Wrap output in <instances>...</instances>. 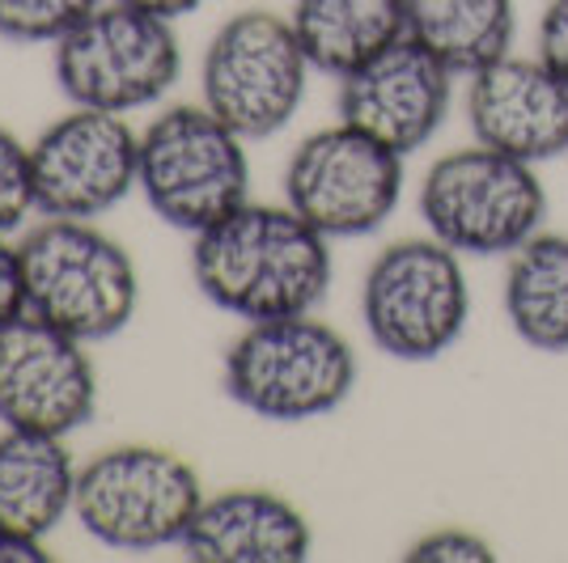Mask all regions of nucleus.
<instances>
[{
	"label": "nucleus",
	"mask_w": 568,
	"mask_h": 563,
	"mask_svg": "<svg viewBox=\"0 0 568 563\" xmlns=\"http://www.w3.org/2000/svg\"><path fill=\"white\" fill-rule=\"evenodd\" d=\"M191 284L221 314L246 323L314 314L332 293V237L288 204H255L191 237Z\"/></svg>",
	"instance_id": "1"
},
{
	"label": "nucleus",
	"mask_w": 568,
	"mask_h": 563,
	"mask_svg": "<svg viewBox=\"0 0 568 563\" xmlns=\"http://www.w3.org/2000/svg\"><path fill=\"white\" fill-rule=\"evenodd\" d=\"M353 344L318 314L246 323L221 360L225 399L263 423H310L356 390Z\"/></svg>",
	"instance_id": "2"
},
{
	"label": "nucleus",
	"mask_w": 568,
	"mask_h": 563,
	"mask_svg": "<svg viewBox=\"0 0 568 563\" xmlns=\"http://www.w3.org/2000/svg\"><path fill=\"white\" fill-rule=\"evenodd\" d=\"M26 276V314L81 344H106L141 306V272L132 250L98 221L43 216L18 237Z\"/></svg>",
	"instance_id": "3"
},
{
	"label": "nucleus",
	"mask_w": 568,
	"mask_h": 563,
	"mask_svg": "<svg viewBox=\"0 0 568 563\" xmlns=\"http://www.w3.org/2000/svg\"><path fill=\"white\" fill-rule=\"evenodd\" d=\"M204 495V479L183 453L123 441L81 462L72 521L106 551L149 555L183 546Z\"/></svg>",
	"instance_id": "4"
},
{
	"label": "nucleus",
	"mask_w": 568,
	"mask_h": 563,
	"mask_svg": "<svg viewBox=\"0 0 568 563\" xmlns=\"http://www.w3.org/2000/svg\"><path fill=\"white\" fill-rule=\"evenodd\" d=\"M246 144L204 102L166 106L141 132L136 191L166 229L195 237L251 199Z\"/></svg>",
	"instance_id": "5"
},
{
	"label": "nucleus",
	"mask_w": 568,
	"mask_h": 563,
	"mask_svg": "<svg viewBox=\"0 0 568 563\" xmlns=\"http://www.w3.org/2000/svg\"><path fill=\"white\" fill-rule=\"evenodd\" d=\"M471 284L463 255L437 237H403L374 255L361 280V323L369 344L403 365H428L463 339Z\"/></svg>",
	"instance_id": "6"
},
{
	"label": "nucleus",
	"mask_w": 568,
	"mask_h": 563,
	"mask_svg": "<svg viewBox=\"0 0 568 563\" xmlns=\"http://www.w3.org/2000/svg\"><path fill=\"white\" fill-rule=\"evenodd\" d=\"M51 72L69 106L111 115L149 111L183 76L179 30L166 18L102 0L85 22L51 48Z\"/></svg>",
	"instance_id": "7"
},
{
	"label": "nucleus",
	"mask_w": 568,
	"mask_h": 563,
	"mask_svg": "<svg viewBox=\"0 0 568 563\" xmlns=\"http://www.w3.org/2000/svg\"><path fill=\"white\" fill-rule=\"evenodd\" d=\"M306 48L288 13L242 9L216 25L200 60V102L242 141H272L302 111L310 90Z\"/></svg>",
	"instance_id": "8"
},
{
	"label": "nucleus",
	"mask_w": 568,
	"mask_h": 563,
	"mask_svg": "<svg viewBox=\"0 0 568 563\" xmlns=\"http://www.w3.org/2000/svg\"><path fill=\"white\" fill-rule=\"evenodd\" d=\"M420 216L428 234L463 258H509L521 242L544 234L547 191L530 162L471 144L428 165Z\"/></svg>",
	"instance_id": "9"
},
{
	"label": "nucleus",
	"mask_w": 568,
	"mask_h": 563,
	"mask_svg": "<svg viewBox=\"0 0 568 563\" xmlns=\"http://www.w3.org/2000/svg\"><path fill=\"white\" fill-rule=\"evenodd\" d=\"M403 199V153L348 127L310 132L284 162V204L332 242L369 237Z\"/></svg>",
	"instance_id": "10"
},
{
	"label": "nucleus",
	"mask_w": 568,
	"mask_h": 563,
	"mask_svg": "<svg viewBox=\"0 0 568 563\" xmlns=\"http://www.w3.org/2000/svg\"><path fill=\"white\" fill-rule=\"evenodd\" d=\"M141 174V132L128 115L72 106L30 141L34 212L60 221H102Z\"/></svg>",
	"instance_id": "11"
},
{
	"label": "nucleus",
	"mask_w": 568,
	"mask_h": 563,
	"mask_svg": "<svg viewBox=\"0 0 568 563\" xmlns=\"http://www.w3.org/2000/svg\"><path fill=\"white\" fill-rule=\"evenodd\" d=\"M98 411L90 344L22 314L0 327V428L72 437Z\"/></svg>",
	"instance_id": "12"
},
{
	"label": "nucleus",
	"mask_w": 568,
	"mask_h": 563,
	"mask_svg": "<svg viewBox=\"0 0 568 563\" xmlns=\"http://www.w3.org/2000/svg\"><path fill=\"white\" fill-rule=\"evenodd\" d=\"M454 76L458 72L407 34L356 72L339 76L335 111L348 127L407 157L442 132L454 102Z\"/></svg>",
	"instance_id": "13"
},
{
	"label": "nucleus",
	"mask_w": 568,
	"mask_h": 563,
	"mask_svg": "<svg viewBox=\"0 0 568 563\" xmlns=\"http://www.w3.org/2000/svg\"><path fill=\"white\" fill-rule=\"evenodd\" d=\"M467 123L475 144L518 162L568 153V81L539 55H505L467 76Z\"/></svg>",
	"instance_id": "14"
},
{
	"label": "nucleus",
	"mask_w": 568,
	"mask_h": 563,
	"mask_svg": "<svg viewBox=\"0 0 568 563\" xmlns=\"http://www.w3.org/2000/svg\"><path fill=\"white\" fill-rule=\"evenodd\" d=\"M191 563H306L314 530L306 513L272 488L209 492L179 546Z\"/></svg>",
	"instance_id": "15"
},
{
	"label": "nucleus",
	"mask_w": 568,
	"mask_h": 563,
	"mask_svg": "<svg viewBox=\"0 0 568 563\" xmlns=\"http://www.w3.org/2000/svg\"><path fill=\"white\" fill-rule=\"evenodd\" d=\"M77 474L69 437L0 428V530L48 542L72 516Z\"/></svg>",
	"instance_id": "16"
},
{
	"label": "nucleus",
	"mask_w": 568,
	"mask_h": 563,
	"mask_svg": "<svg viewBox=\"0 0 568 563\" xmlns=\"http://www.w3.org/2000/svg\"><path fill=\"white\" fill-rule=\"evenodd\" d=\"M288 22L314 72L339 81L407 39V0H293Z\"/></svg>",
	"instance_id": "17"
},
{
	"label": "nucleus",
	"mask_w": 568,
	"mask_h": 563,
	"mask_svg": "<svg viewBox=\"0 0 568 563\" xmlns=\"http://www.w3.org/2000/svg\"><path fill=\"white\" fill-rule=\"evenodd\" d=\"M505 318L530 352H568V234H535L505 267Z\"/></svg>",
	"instance_id": "18"
},
{
	"label": "nucleus",
	"mask_w": 568,
	"mask_h": 563,
	"mask_svg": "<svg viewBox=\"0 0 568 563\" xmlns=\"http://www.w3.org/2000/svg\"><path fill=\"white\" fill-rule=\"evenodd\" d=\"M407 34L458 76L488 69L514 51V0H407Z\"/></svg>",
	"instance_id": "19"
},
{
	"label": "nucleus",
	"mask_w": 568,
	"mask_h": 563,
	"mask_svg": "<svg viewBox=\"0 0 568 563\" xmlns=\"http://www.w3.org/2000/svg\"><path fill=\"white\" fill-rule=\"evenodd\" d=\"M102 0H0V39L13 48H55Z\"/></svg>",
	"instance_id": "20"
},
{
	"label": "nucleus",
	"mask_w": 568,
	"mask_h": 563,
	"mask_svg": "<svg viewBox=\"0 0 568 563\" xmlns=\"http://www.w3.org/2000/svg\"><path fill=\"white\" fill-rule=\"evenodd\" d=\"M30 212H34L30 141L0 123V234H18Z\"/></svg>",
	"instance_id": "21"
},
{
	"label": "nucleus",
	"mask_w": 568,
	"mask_h": 563,
	"mask_svg": "<svg viewBox=\"0 0 568 563\" xmlns=\"http://www.w3.org/2000/svg\"><path fill=\"white\" fill-rule=\"evenodd\" d=\"M407 563H493L497 551L493 542L479 539L475 530L463 525H442V530H428L420 539L407 546Z\"/></svg>",
	"instance_id": "22"
},
{
	"label": "nucleus",
	"mask_w": 568,
	"mask_h": 563,
	"mask_svg": "<svg viewBox=\"0 0 568 563\" xmlns=\"http://www.w3.org/2000/svg\"><path fill=\"white\" fill-rule=\"evenodd\" d=\"M535 48L547 69L568 81V0H547L539 30H535Z\"/></svg>",
	"instance_id": "23"
},
{
	"label": "nucleus",
	"mask_w": 568,
	"mask_h": 563,
	"mask_svg": "<svg viewBox=\"0 0 568 563\" xmlns=\"http://www.w3.org/2000/svg\"><path fill=\"white\" fill-rule=\"evenodd\" d=\"M26 314V276L22 250L9 234H0V327Z\"/></svg>",
	"instance_id": "24"
},
{
	"label": "nucleus",
	"mask_w": 568,
	"mask_h": 563,
	"mask_svg": "<svg viewBox=\"0 0 568 563\" xmlns=\"http://www.w3.org/2000/svg\"><path fill=\"white\" fill-rule=\"evenodd\" d=\"M43 560H51L43 539H26V534H13V530H0V563H43Z\"/></svg>",
	"instance_id": "25"
},
{
	"label": "nucleus",
	"mask_w": 568,
	"mask_h": 563,
	"mask_svg": "<svg viewBox=\"0 0 568 563\" xmlns=\"http://www.w3.org/2000/svg\"><path fill=\"white\" fill-rule=\"evenodd\" d=\"M119 4H132V9H141V13L166 18V22H183V18H191L204 0H119Z\"/></svg>",
	"instance_id": "26"
}]
</instances>
